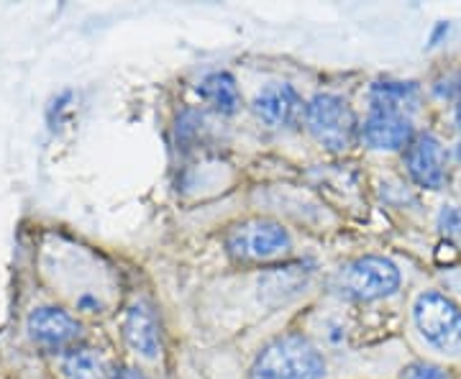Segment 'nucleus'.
I'll return each mask as SVG.
<instances>
[{
	"label": "nucleus",
	"instance_id": "nucleus-8",
	"mask_svg": "<svg viewBox=\"0 0 461 379\" xmlns=\"http://www.w3.org/2000/svg\"><path fill=\"white\" fill-rule=\"evenodd\" d=\"M26 330L33 344L44 348H65L75 344L83 333V326L77 323V318L54 308V305H41L29 315L26 320Z\"/></svg>",
	"mask_w": 461,
	"mask_h": 379
},
{
	"label": "nucleus",
	"instance_id": "nucleus-12",
	"mask_svg": "<svg viewBox=\"0 0 461 379\" xmlns=\"http://www.w3.org/2000/svg\"><path fill=\"white\" fill-rule=\"evenodd\" d=\"M369 103H372V111H393V113L411 116V111H415L420 103V87L418 83L382 80L372 87Z\"/></svg>",
	"mask_w": 461,
	"mask_h": 379
},
{
	"label": "nucleus",
	"instance_id": "nucleus-2",
	"mask_svg": "<svg viewBox=\"0 0 461 379\" xmlns=\"http://www.w3.org/2000/svg\"><path fill=\"white\" fill-rule=\"evenodd\" d=\"M330 287L346 300L372 302L395 295L400 287V269L393 259L384 257H359L336 272Z\"/></svg>",
	"mask_w": 461,
	"mask_h": 379
},
{
	"label": "nucleus",
	"instance_id": "nucleus-16",
	"mask_svg": "<svg viewBox=\"0 0 461 379\" xmlns=\"http://www.w3.org/2000/svg\"><path fill=\"white\" fill-rule=\"evenodd\" d=\"M438 229L448 236L451 241L461 244V208L456 205H446L444 211L438 213Z\"/></svg>",
	"mask_w": 461,
	"mask_h": 379
},
{
	"label": "nucleus",
	"instance_id": "nucleus-11",
	"mask_svg": "<svg viewBox=\"0 0 461 379\" xmlns=\"http://www.w3.org/2000/svg\"><path fill=\"white\" fill-rule=\"evenodd\" d=\"M123 338L133 354L141 359H157L162 351V338H159V326L157 318L149 311L144 302H133L123 315Z\"/></svg>",
	"mask_w": 461,
	"mask_h": 379
},
{
	"label": "nucleus",
	"instance_id": "nucleus-3",
	"mask_svg": "<svg viewBox=\"0 0 461 379\" xmlns=\"http://www.w3.org/2000/svg\"><path fill=\"white\" fill-rule=\"evenodd\" d=\"M226 248L236 262L267 264L287 257L293 248V239L277 221L249 218L230 226L226 233Z\"/></svg>",
	"mask_w": 461,
	"mask_h": 379
},
{
	"label": "nucleus",
	"instance_id": "nucleus-19",
	"mask_svg": "<svg viewBox=\"0 0 461 379\" xmlns=\"http://www.w3.org/2000/svg\"><path fill=\"white\" fill-rule=\"evenodd\" d=\"M454 123H456V129H461V98L454 105Z\"/></svg>",
	"mask_w": 461,
	"mask_h": 379
},
{
	"label": "nucleus",
	"instance_id": "nucleus-6",
	"mask_svg": "<svg viewBox=\"0 0 461 379\" xmlns=\"http://www.w3.org/2000/svg\"><path fill=\"white\" fill-rule=\"evenodd\" d=\"M446 149L433 133H420L412 139V144L405 149V167L415 185L426 190L444 187L448 169H446Z\"/></svg>",
	"mask_w": 461,
	"mask_h": 379
},
{
	"label": "nucleus",
	"instance_id": "nucleus-9",
	"mask_svg": "<svg viewBox=\"0 0 461 379\" xmlns=\"http://www.w3.org/2000/svg\"><path fill=\"white\" fill-rule=\"evenodd\" d=\"M251 111L264 126L287 129V126L297 123V118L305 113V105H303V98L297 95L293 85L272 83L257 93V98L251 103Z\"/></svg>",
	"mask_w": 461,
	"mask_h": 379
},
{
	"label": "nucleus",
	"instance_id": "nucleus-20",
	"mask_svg": "<svg viewBox=\"0 0 461 379\" xmlns=\"http://www.w3.org/2000/svg\"><path fill=\"white\" fill-rule=\"evenodd\" d=\"M456 159H459V162H461V144H459V147H456Z\"/></svg>",
	"mask_w": 461,
	"mask_h": 379
},
{
	"label": "nucleus",
	"instance_id": "nucleus-15",
	"mask_svg": "<svg viewBox=\"0 0 461 379\" xmlns=\"http://www.w3.org/2000/svg\"><path fill=\"white\" fill-rule=\"evenodd\" d=\"M402 379H451V374L438 364L412 362L402 369Z\"/></svg>",
	"mask_w": 461,
	"mask_h": 379
},
{
	"label": "nucleus",
	"instance_id": "nucleus-17",
	"mask_svg": "<svg viewBox=\"0 0 461 379\" xmlns=\"http://www.w3.org/2000/svg\"><path fill=\"white\" fill-rule=\"evenodd\" d=\"M433 93L441 100H459L461 98V72H448L441 80L433 83Z\"/></svg>",
	"mask_w": 461,
	"mask_h": 379
},
{
	"label": "nucleus",
	"instance_id": "nucleus-13",
	"mask_svg": "<svg viewBox=\"0 0 461 379\" xmlns=\"http://www.w3.org/2000/svg\"><path fill=\"white\" fill-rule=\"evenodd\" d=\"M200 98L205 100L213 111L221 116H233L241 105V93L239 85L229 72H211L198 87Z\"/></svg>",
	"mask_w": 461,
	"mask_h": 379
},
{
	"label": "nucleus",
	"instance_id": "nucleus-14",
	"mask_svg": "<svg viewBox=\"0 0 461 379\" xmlns=\"http://www.w3.org/2000/svg\"><path fill=\"white\" fill-rule=\"evenodd\" d=\"M65 379H111V372L93 348H72L62 356Z\"/></svg>",
	"mask_w": 461,
	"mask_h": 379
},
{
	"label": "nucleus",
	"instance_id": "nucleus-10",
	"mask_svg": "<svg viewBox=\"0 0 461 379\" xmlns=\"http://www.w3.org/2000/svg\"><path fill=\"white\" fill-rule=\"evenodd\" d=\"M315 269L308 262H287L267 269L259 277V300L267 305H282L293 297L305 293V287L313 280Z\"/></svg>",
	"mask_w": 461,
	"mask_h": 379
},
{
	"label": "nucleus",
	"instance_id": "nucleus-18",
	"mask_svg": "<svg viewBox=\"0 0 461 379\" xmlns=\"http://www.w3.org/2000/svg\"><path fill=\"white\" fill-rule=\"evenodd\" d=\"M111 379H149L144 372L133 369V366H121V369H113L111 372Z\"/></svg>",
	"mask_w": 461,
	"mask_h": 379
},
{
	"label": "nucleus",
	"instance_id": "nucleus-5",
	"mask_svg": "<svg viewBox=\"0 0 461 379\" xmlns=\"http://www.w3.org/2000/svg\"><path fill=\"white\" fill-rule=\"evenodd\" d=\"M415 329L441 354H461V308L444 293H420L412 305Z\"/></svg>",
	"mask_w": 461,
	"mask_h": 379
},
{
	"label": "nucleus",
	"instance_id": "nucleus-4",
	"mask_svg": "<svg viewBox=\"0 0 461 379\" xmlns=\"http://www.w3.org/2000/svg\"><path fill=\"white\" fill-rule=\"evenodd\" d=\"M305 126L313 133L315 141L330 151H346L359 136V121L354 116L351 105L341 95L318 93L305 103Z\"/></svg>",
	"mask_w": 461,
	"mask_h": 379
},
{
	"label": "nucleus",
	"instance_id": "nucleus-7",
	"mask_svg": "<svg viewBox=\"0 0 461 379\" xmlns=\"http://www.w3.org/2000/svg\"><path fill=\"white\" fill-rule=\"evenodd\" d=\"M359 139L375 151H400L408 149L415 139L411 116L393 113V111H372L364 118Z\"/></svg>",
	"mask_w": 461,
	"mask_h": 379
},
{
	"label": "nucleus",
	"instance_id": "nucleus-1",
	"mask_svg": "<svg viewBox=\"0 0 461 379\" xmlns=\"http://www.w3.org/2000/svg\"><path fill=\"white\" fill-rule=\"evenodd\" d=\"M326 359L311 338L285 333L257 354L249 379H323Z\"/></svg>",
	"mask_w": 461,
	"mask_h": 379
}]
</instances>
